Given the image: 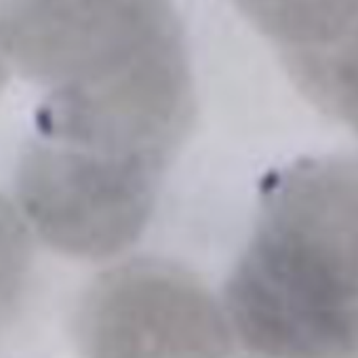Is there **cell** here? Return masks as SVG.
<instances>
[{
  "label": "cell",
  "instance_id": "6da1fadb",
  "mask_svg": "<svg viewBox=\"0 0 358 358\" xmlns=\"http://www.w3.org/2000/svg\"><path fill=\"white\" fill-rule=\"evenodd\" d=\"M222 308L253 354H358V158H301L264 179Z\"/></svg>",
  "mask_w": 358,
  "mask_h": 358
},
{
  "label": "cell",
  "instance_id": "7a4b0ae2",
  "mask_svg": "<svg viewBox=\"0 0 358 358\" xmlns=\"http://www.w3.org/2000/svg\"><path fill=\"white\" fill-rule=\"evenodd\" d=\"M0 55L66 114L184 141L194 118L173 0H0Z\"/></svg>",
  "mask_w": 358,
  "mask_h": 358
},
{
  "label": "cell",
  "instance_id": "3957f363",
  "mask_svg": "<svg viewBox=\"0 0 358 358\" xmlns=\"http://www.w3.org/2000/svg\"><path fill=\"white\" fill-rule=\"evenodd\" d=\"M169 166L34 137L20 156L15 194L51 249L103 262L145 232Z\"/></svg>",
  "mask_w": 358,
  "mask_h": 358
},
{
  "label": "cell",
  "instance_id": "277c9868",
  "mask_svg": "<svg viewBox=\"0 0 358 358\" xmlns=\"http://www.w3.org/2000/svg\"><path fill=\"white\" fill-rule=\"evenodd\" d=\"M93 356H222L232 350L224 308L188 270L135 259L103 272L76 312Z\"/></svg>",
  "mask_w": 358,
  "mask_h": 358
},
{
  "label": "cell",
  "instance_id": "5b68a950",
  "mask_svg": "<svg viewBox=\"0 0 358 358\" xmlns=\"http://www.w3.org/2000/svg\"><path fill=\"white\" fill-rule=\"evenodd\" d=\"M282 55L322 49L358 20V0H234Z\"/></svg>",
  "mask_w": 358,
  "mask_h": 358
},
{
  "label": "cell",
  "instance_id": "8992f818",
  "mask_svg": "<svg viewBox=\"0 0 358 358\" xmlns=\"http://www.w3.org/2000/svg\"><path fill=\"white\" fill-rule=\"evenodd\" d=\"M297 87L358 137V20L335 43L282 55Z\"/></svg>",
  "mask_w": 358,
  "mask_h": 358
},
{
  "label": "cell",
  "instance_id": "52a82bcc",
  "mask_svg": "<svg viewBox=\"0 0 358 358\" xmlns=\"http://www.w3.org/2000/svg\"><path fill=\"white\" fill-rule=\"evenodd\" d=\"M32 268L28 230L15 209L0 199V327L13 318Z\"/></svg>",
  "mask_w": 358,
  "mask_h": 358
},
{
  "label": "cell",
  "instance_id": "ba28073f",
  "mask_svg": "<svg viewBox=\"0 0 358 358\" xmlns=\"http://www.w3.org/2000/svg\"><path fill=\"white\" fill-rule=\"evenodd\" d=\"M9 72H11L9 64L3 59V55H0V91H3V89H5V85L9 83Z\"/></svg>",
  "mask_w": 358,
  "mask_h": 358
}]
</instances>
